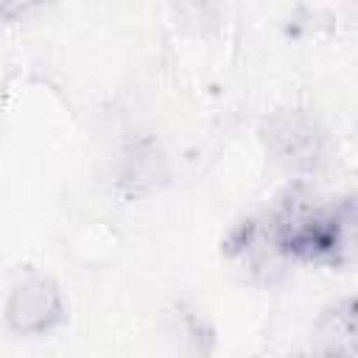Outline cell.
Returning a JSON list of instances; mask_svg holds the SVG:
<instances>
[{
    "mask_svg": "<svg viewBox=\"0 0 358 358\" xmlns=\"http://www.w3.org/2000/svg\"><path fill=\"white\" fill-rule=\"evenodd\" d=\"M291 131H294V134H299V120H291V123L280 126V129L274 131V137H285V134H291ZM302 134H305V140H308V148H313V151H316V140H313V137H316V131L308 126ZM296 145H299V140H294V148H291V143H285V145L280 148V154H282L285 159H294V162H299V151H296Z\"/></svg>",
    "mask_w": 358,
    "mask_h": 358,
    "instance_id": "obj_3",
    "label": "cell"
},
{
    "mask_svg": "<svg viewBox=\"0 0 358 358\" xmlns=\"http://www.w3.org/2000/svg\"><path fill=\"white\" fill-rule=\"evenodd\" d=\"M62 288L45 274L22 277L6 302V322L17 336H45L64 322Z\"/></svg>",
    "mask_w": 358,
    "mask_h": 358,
    "instance_id": "obj_2",
    "label": "cell"
},
{
    "mask_svg": "<svg viewBox=\"0 0 358 358\" xmlns=\"http://www.w3.org/2000/svg\"><path fill=\"white\" fill-rule=\"evenodd\" d=\"M316 358H352V344L336 341L333 347H327V350H324V352H319Z\"/></svg>",
    "mask_w": 358,
    "mask_h": 358,
    "instance_id": "obj_4",
    "label": "cell"
},
{
    "mask_svg": "<svg viewBox=\"0 0 358 358\" xmlns=\"http://www.w3.org/2000/svg\"><path fill=\"white\" fill-rule=\"evenodd\" d=\"M0 14H3V8H0Z\"/></svg>",
    "mask_w": 358,
    "mask_h": 358,
    "instance_id": "obj_5",
    "label": "cell"
},
{
    "mask_svg": "<svg viewBox=\"0 0 358 358\" xmlns=\"http://www.w3.org/2000/svg\"><path fill=\"white\" fill-rule=\"evenodd\" d=\"M271 243L302 263H341L352 243V204H319L288 193L271 218Z\"/></svg>",
    "mask_w": 358,
    "mask_h": 358,
    "instance_id": "obj_1",
    "label": "cell"
}]
</instances>
